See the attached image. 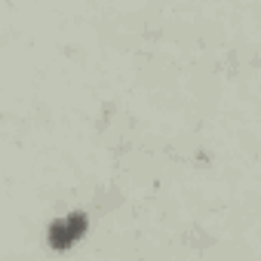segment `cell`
<instances>
[{
	"label": "cell",
	"mask_w": 261,
	"mask_h": 261,
	"mask_svg": "<svg viewBox=\"0 0 261 261\" xmlns=\"http://www.w3.org/2000/svg\"><path fill=\"white\" fill-rule=\"evenodd\" d=\"M86 227H89L86 212H71L68 218H56V221L49 224L46 240H49V246H53L56 252H65V249H71V246L86 233Z\"/></svg>",
	"instance_id": "1"
}]
</instances>
